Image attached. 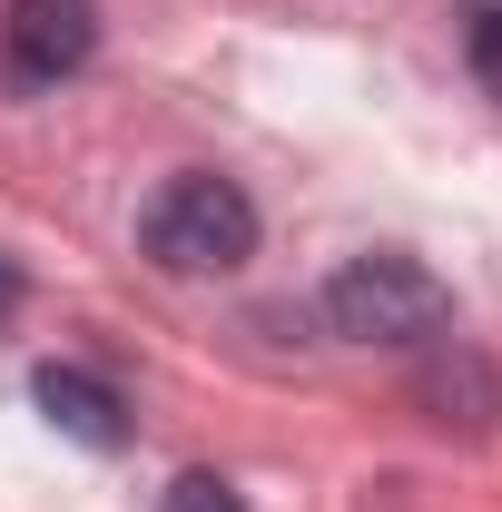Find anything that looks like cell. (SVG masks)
<instances>
[{
  "label": "cell",
  "mask_w": 502,
  "mask_h": 512,
  "mask_svg": "<svg viewBox=\"0 0 502 512\" xmlns=\"http://www.w3.org/2000/svg\"><path fill=\"white\" fill-rule=\"evenodd\" d=\"M20 296H30V286H20V266L0 256V316H20Z\"/></svg>",
  "instance_id": "52a82bcc"
},
{
  "label": "cell",
  "mask_w": 502,
  "mask_h": 512,
  "mask_svg": "<svg viewBox=\"0 0 502 512\" xmlns=\"http://www.w3.org/2000/svg\"><path fill=\"white\" fill-rule=\"evenodd\" d=\"M30 404L60 424L69 444H89V453H119V444H128V404H119V384H99L89 365H40V375H30Z\"/></svg>",
  "instance_id": "277c9868"
},
{
  "label": "cell",
  "mask_w": 502,
  "mask_h": 512,
  "mask_svg": "<svg viewBox=\"0 0 502 512\" xmlns=\"http://www.w3.org/2000/svg\"><path fill=\"white\" fill-rule=\"evenodd\" d=\"M0 40H10V69L20 79H69V69H89V50H99V0H10Z\"/></svg>",
  "instance_id": "3957f363"
},
{
  "label": "cell",
  "mask_w": 502,
  "mask_h": 512,
  "mask_svg": "<svg viewBox=\"0 0 502 512\" xmlns=\"http://www.w3.org/2000/svg\"><path fill=\"white\" fill-rule=\"evenodd\" d=\"M473 79H483V99H502V10L473 20Z\"/></svg>",
  "instance_id": "8992f818"
},
{
  "label": "cell",
  "mask_w": 502,
  "mask_h": 512,
  "mask_svg": "<svg viewBox=\"0 0 502 512\" xmlns=\"http://www.w3.org/2000/svg\"><path fill=\"white\" fill-rule=\"evenodd\" d=\"M325 325L345 335V345H443V325H453V286H443L424 256L404 247H375V256H345L335 276H325Z\"/></svg>",
  "instance_id": "6da1fadb"
},
{
  "label": "cell",
  "mask_w": 502,
  "mask_h": 512,
  "mask_svg": "<svg viewBox=\"0 0 502 512\" xmlns=\"http://www.w3.org/2000/svg\"><path fill=\"white\" fill-rule=\"evenodd\" d=\"M138 247H148L158 276H237L256 256V207H247L237 178L188 168V178H168V188L138 207Z\"/></svg>",
  "instance_id": "7a4b0ae2"
},
{
  "label": "cell",
  "mask_w": 502,
  "mask_h": 512,
  "mask_svg": "<svg viewBox=\"0 0 502 512\" xmlns=\"http://www.w3.org/2000/svg\"><path fill=\"white\" fill-rule=\"evenodd\" d=\"M158 512H247V493H237V483H217V473H178Z\"/></svg>",
  "instance_id": "5b68a950"
}]
</instances>
